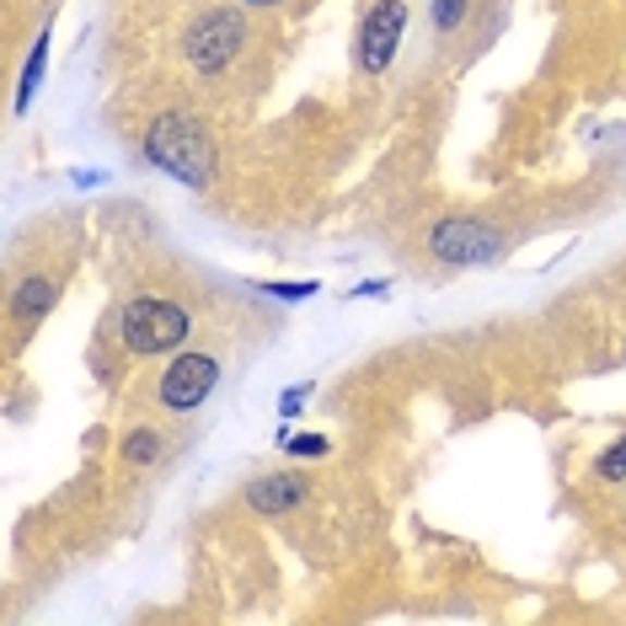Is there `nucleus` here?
<instances>
[{
    "instance_id": "2",
    "label": "nucleus",
    "mask_w": 626,
    "mask_h": 626,
    "mask_svg": "<svg viewBox=\"0 0 626 626\" xmlns=\"http://www.w3.org/2000/svg\"><path fill=\"white\" fill-rule=\"evenodd\" d=\"M113 327H119L124 348H134V354H167L188 337V311L172 306V300H128Z\"/></svg>"
},
{
    "instance_id": "6",
    "label": "nucleus",
    "mask_w": 626,
    "mask_h": 626,
    "mask_svg": "<svg viewBox=\"0 0 626 626\" xmlns=\"http://www.w3.org/2000/svg\"><path fill=\"white\" fill-rule=\"evenodd\" d=\"M214 380H220V359H209V354H183V359L161 376V407L193 413V407L214 391Z\"/></svg>"
},
{
    "instance_id": "3",
    "label": "nucleus",
    "mask_w": 626,
    "mask_h": 626,
    "mask_svg": "<svg viewBox=\"0 0 626 626\" xmlns=\"http://www.w3.org/2000/svg\"><path fill=\"white\" fill-rule=\"evenodd\" d=\"M242 38H247V27H242L236 11H209V16L193 22V33H188V64L198 75H220L225 64L236 60Z\"/></svg>"
},
{
    "instance_id": "1",
    "label": "nucleus",
    "mask_w": 626,
    "mask_h": 626,
    "mask_svg": "<svg viewBox=\"0 0 626 626\" xmlns=\"http://www.w3.org/2000/svg\"><path fill=\"white\" fill-rule=\"evenodd\" d=\"M145 156H150L167 177H177V183H188V188H204L209 172H214V145H209L204 124L188 119V113L156 119L150 134H145Z\"/></svg>"
},
{
    "instance_id": "9",
    "label": "nucleus",
    "mask_w": 626,
    "mask_h": 626,
    "mask_svg": "<svg viewBox=\"0 0 626 626\" xmlns=\"http://www.w3.org/2000/svg\"><path fill=\"white\" fill-rule=\"evenodd\" d=\"M54 306V279H27L16 290V316H44Z\"/></svg>"
},
{
    "instance_id": "12",
    "label": "nucleus",
    "mask_w": 626,
    "mask_h": 626,
    "mask_svg": "<svg viewBox=\"0 0 626 626\" xmlns=\"http://www.w3.org/2000/svg\"><path fill=\"white\" fill-rule=\"evenodd\" d=\"M156 450H161V439H156V434H134L124 444V461H134V466H150V461H156Z\"/></svg>"
},
{
    "instance_id": "13",
    "label": "nucleus",
    "mask_w": 626,
    "mask_h": 626,
    "mask_svg": "<svg viewBox=\"0 0 626 626\" xmlns=\"http://www.w3.org/2000/svg\"><path fill=\"white\" fill-rule=\"evenodd\" d=\"M284 444H290V455H327V439L321 434H290Z\"/></svg>"
},
{
    "instance_id": "5",
    "label": "nucleus",
    "mask_w": 626,
    "mask_h": 626,
    "mask_svg": "<svg viewBox=\"0 0 626 626\" xmlns=\"http://www.w3.org/2000/svg\"><path fill=\"white\" fill-rule=\"evenodd\" d=\"M402 27H407V5L402 0H380L376 11L365 16V33H359V70L365 75H380L385 64L396 60Z\"/></svg>"
},
{
    "instance_id": "8",
    "label": "nucleus",
    "mask_w": 626,
    "mask_h": 626,
    "mask_svg": "<svg viewBox=\"0 0 626 626\" xmlns=\"http://www.w3.org/2000/svg\"><path fill=\"white\" fill-rule=\"evenodd\" d=\"M44 64H49V33H38V49L27 54V70H22V91H16V113H27L38 81H44Z\"/></svg>"
},
{
    "instance_id": "15",
    "label": "nucleus",
    "mask_w": 626,
    "mask_h": 626,
    "mask_svg": "<svg viewBox=\"0 0 626 626\" xmlns=\"http://www.w3.org/2000/svg\"><path fill=\"white\" fill-rule=\"evenodd\" d=\"M306 391H311V385H300V391H284V402H279V407H284V418H295V413H300Z\"/></svg>"
},
{
    "instance_id": "4",
    "label": "nucleus",
    "mask_w": 626,
    "mask_h": 626,
    "mask_svg": "<svg viewBox=\"0 0 626 626\" xmlns=\"http://www.w3.org/2000/svg\"><path fill=\"white\" fill-rule=\"evenodd\" d=\"M429 247H434L439 262L466 268V262H493L508 242H503V231L482 225V220H439L434 236H429Z\"/></svg>"
},
{
    "instance_id": "10",
    "label": "nucleus",
    "mask_w": 626,
    "mask_h": 626,
    "mask_svg": "<svg viewBox=\"0 0 626 626\" xmlns=\"http://www.w3.org/2000/svg\"><path fill=\"white\" fill-rule=\"evenodd\" d=\"M466 11H471V0H434V27L439 33H455L466 22Z\"/></svg>"
},
{
    "instance_id": "11",
    "label": "nucleus",
    "mask_w": 626,
    "mask_h": 626,
    "mask_svg": "<svg viewBox=\"0 0 626 626\" xmlns=\"http://www.w3.org/2000/svg\"><path fill=\"white\" fill-rule=\"evenodd\" d=\"M600 477H605V482H622V477H626V434L616 439L605 455H600Z\"/></svg>"
},
{
    "instance_id": "7",
    "label": "nucleus",
    "mask_w": 626,
    "mask_h": 626,
    "mask_svg": "<svg viewBox=\"0 0 626 626\" xmlns=\"http://www.w3.org/2000/svg\"><path fill=\"white\" fill-rule=\"evenodd\" d=\"M247 503L257 514H290L295 503H306V477L279 471V477H257L247 488Z\"/></svg>"
},
{
    "instance_id": "16",
    "label": "nucleus",
    "mask_w": 626,
    "mask_h": 626,
    "mask_svg": "<svg viewBox=\"0 0 626 626\" xmlns=\"http://www.w3.org/2000/svg\"><path fill=\"white\" fill-rule=\"evenodd\" d=\"M247 5H279V0H247Z\"/></svg>"
},
{
    "instance_id": "14",
    "label": "nucleus",
    "mask_w": 626,
    "mask_h": 626,
    "mask_svg": "<svg viewBox=\"0 0 626 626\" xmlns=\"http://www.w3.org/2000/svg\"><path fill=\"white\" fill-rule=\"evenodd\" d=\"M268 290H273L279 300H311L316 295V284H268Z\"/></svg>"
}]
</instances>
